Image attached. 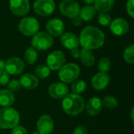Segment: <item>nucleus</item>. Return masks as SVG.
Returning <instances> with one entry per match:
<instances>
[{"mask_svg": "<svg viewBox=\"0 0 134 134\" xmlns=\"http://www.w3.org/2000/svg\"><path fill=\"white\" fill-rule=\"evenodd\" d=\"M79 41L83 48L92 51L103 45L105 35L103 32L97 27L87 26L81 32Z\"/></svg>", "mask_w": 134, "mask_h": 134, "instance_id": "f257e3e1", "label": "nucleus"}, {"mask_svg": "<svg viewBox=\"0 0 134 134\" xmlns=\"http://www.w3.org/2000/svg\"><path fill=\"white\" fill-rule=\"evenodd\" d=\"M85 103L80 95L70 93L67 95L62 102V107L65 114L70 116L79 115L85 110Z\"/></svg>", "mask_w": 134, "mask_h": 134, "instance_id": "f03ea898", "label": "nucleus"}, {"mask_svg": "<svg viewBox=\"0 0 134 134\" xmlns=\"http://www.w3.org/2000/svg\"><path fill=\"white\" fill-rule=\"evenodd\" d=\"M20 121L19 113L11 107L0 110V129H10L18 125Z\"/></svg>", "mask_w": 134, "mask_h": 134, "instance_id": "7ed1b4c3", "label": "nucleus"}, {"mask_svg": "<svg viewBox=\"0 0 134 134\" xmlns=\"http://www.w3.org/2000/svg\"><path fill=\"white\" fill-rule=\"evenodd\" d=\"M81 74V69L78 65L75 63L65 64L58 71V77L61 82L65 84L73 83Z\"/></svg>", "mask_w": 134, "mask_h": 134, "instance_id": "20e7f679", "label": "nucleus"}, {"mask_svg": "<svg viewBox=\"0 0 134 134\" xmlns=\"http://www.w3.org/2000/svg\"><path fill=\"white\" fill-rule=\"evenodd\" d=\"M32 47L36 51H46L54 44L53 37L45 32H38L33 36L31 41Z\"/></svg>", "mask_w": 134, "mask_h": 134, "instance_id": "39448f33", "label": "nucleus"}, {"mask_svg": "<svg viewBox=\"0 0 134 134\" xmlns=\"http://www.w3.org/2000/svg\"><path fill=\"white\" fill-rule=\"evenodd\" d=\"M19 31L25 36H32L36 35L40 29L39 21L33 18H25L18 25Z\"/></svg>", "mask_w": 134, "mask_h": 134, "instance_id": "423d86ee", "label": "nucleus"}, {"mask_svg": "<svg viewBox=\"0 0 134 134\" xmlns=\"http://www.w3.org/2000/svg\"><path fill=\"white\" fill-rule=\"evenodd\" d=\"M80 5L75 0H64L59 4V10L62 15L74 18L79 15Z\"/></svg>", "mask_w": 134, "mask_h": 134, "instance_id": "0eeeda50", "label": "nucleus"}, {"mask_svg": "<svg viewBox=\"0 0 134 134\" xmlns=\"http://www.w3.org/2000/svg\"><path fill=\"white\" fill-rule=\"evenodd\" d=\"M65 55L62 51H54L47 58V65L51 70H59L65 63Z\"/></svg>", "mask_w": 134, "mask_h": 134, "instance_id": "6e6552de", "label": "nucleus"}, {"mask_svg": "<svg viewBox=\"0 0 134 134\" xmlns=\"http://www.w3.org/2000/svg\"><path fill=\"white\" fill-rule=\"evenodd\" d=\"M33 9L37 14L42 17H48L54 13L55 3L54 0H36Z\"/></svg>", "mask_w": 134, "mask_h": 134, "instance_id": "1a4fd4ad", "label": "nucleus"}, {"mask_svg": "<svg viewBox=\"0 0 134 134\" xmlns=\"http://www.w3.org/2000/svg\"><path fill=\"white\" fill-rule=\"evenodd\" d=\"M25 69V62L18 57H12L6 62L5 70L10 75H19Z\"/></svg>", "mask_w": 134, "mask_h": 134, "instance_id": "9d476101", "label": "nucleus"}, {"mask_svg": "<svg viewBox=\"0 0 134 134\" xmlns=\"http://www.w3.org/2000/svg\"><path fill=\"white\" fill-rule=\"evenodd\" d=\"M48 94L54 99H64L69 94V88L62 82H54L48 88Z\"/></svg>", "mask_w": 134, "mask_h": 134, "instance_id": "9b49d317", "label": "nucleus"}, {"mask_svg": "<svg viewBox=\"0 0 134 134\" xmlns=\"http://www.w3.org/2000/svg\"><path fill=\"white\" fill-rule=\"evenodd\" d=\"M54 121L48 114H43L36 123L37 132L40 134H51L54 129Z\"/></svg>", "mask_w": 134, "mask_h": 134, "instance_id": "f8f14e48", "label": "nucleus"}, {"mask_svg": "<svg viewBox=\"0 0 134 134\" xmlns=\"http://www.w3.org/2000/svg\"><path fill=\"white\" fill-rule=\"evenodd\" d=\"M10 9L16 16L26 15L30 9L29 0H10Z\"/></svg>", "mask_w": 134, "mask_h": 134, "instance_id": "ddd939ff", "label": "nucleus"}, {"mask_svg": "<svg viewBox=\"0 0 134 134\" xmlns=\"http://www.w3.org/2000/svg\"><path fill=\"white\" fill-rule=\"evenodd\" d=\"M110 81V77L107 73L99 72L92 77L91 83L94 89L97 91H102L109 85Z\"/></svg>", "mask_w": 134, "mask_h": 134, "instance_id": "4468645a", "label": "nucleus"}, {"mask_svg": "<svg viewBox=\"0 0 134 134\" xmlns=\"http://www.w3.org/2000/svg\"><path fill=\"white\" fill-rule=\"evenodd\" d=\"M110 29L114 35L121 36L125 35L129 32V25L128 21L123 18H116L111 21Z\"/></svg>", "mask_w": 134, "mask_h": 134, "instance_id": "2eb2a0df", "label": "nucleus"}, {"mask_svg": "<svg viewBox=\"0 0 134 134\" xmlns=\"http://www.w3.org/2000/svg\"><path fill=\"white\" fill-rule=\"evenodd\" d=\"M47 33L53 36H58L63 34L65 25L63 21L58 18H52L48 21L46 25Z\"/></svg>", "mask_w": 134, "mask_h": 134, "instance_id": "dca6fc26", "label": "nucleus"}, {"mask_svg": "<svg viewBox=\"0 0 134 134\" xmlns=\"http://www.w3.org/2000/svg\"><path fill=\"white\" fill-rule=\"evenodd\" d=\"M60 42L64 47L70 51L75 48H78L80 45L79 38L77 36V35L70 32H65L61 36Z\"/></svg>", "mask_w": 134, "mask_h": 134, "instance_id": "f3484780", "label": "nucleus"}, {"mask_svg": "<svg viewBox=\"0 0 134 134\" xmlns=\"http://www.w3.org/2000/svg\"><path fill=\"white\" fill-rule=\"evenodd\" d=\"M103 108L102 100L98 97H92L88 100L85 106L86 112L90 116H96L101 111Z\"/></svg>", "mask_w": 134, "mask_h": 134, "instance_id": "a211bd4d", "label": "nucleus"}, {"mask_svg": "<svg viewBox=\"0 0 134 134\" xmlns=\"http://www.w3.org/2000/svg\"><path fill=\"white\" fill-rule=\"evenodd\" d=\"M19 81L21 87L28 90L35 89L39 85V79L32 74H23L20 77Z\"/></svg>", "mask_w": 134, "mask_h": 134, "instance_id": "6ab92c4d", "label": "nucleus"}, {"mask_svg": "<svg viewBox=\"0 0 134 134\" xmlns=\"http://www.w3.org/2000/svg\"><path fill=\"white\" fill-rule=\"evenodd\" d=\"M15 101V97L13 92L8 89L0 90V106L3 107H11Z\"/></svg>", "mask_w": 134, "mask_h": 134, "instance_id": "aec40b11", "label": "nucleus"}, {"mask_svg": "<svg viewBox=\"0 0 134 134\" xmlns=\"http://www.w3.org/2000/svg\"><path fill=\"white\" fill-rule=\"evenodd\" d=\"M94 3V7L96 11L99 13H108L113 9L115 0H96Z\"/></svg>", "mask_w": 134, "mask_h": 134, "instance_id": "412c9836", "label": "nucleus"}, {"mask_svg": "<svg viewBox=\"0 0 134 134\" xmlns=\"http://www.w3.org/2000/svg\"><path fill=\"white\" fill-rule=\"evenodd\" d=\"M80 59L82 64L85 66H92L96 62V57L94 53L91 50L82 48L81 51Z\"/></svg>", "mask_w": 134, "mask_h": 134, "instance_id": "4be33fe9", "label": "nucleus"}, {"mask_svg": "<svg viewBox=\"0 0 134 134\" xmlns=\"http://www.w3.org/2000/svg\"><path fill=\"white\" fill-rule=\"evenodd\" d=\"M96 12L97 11L94 7L88 5L80 10L79 17L85 21H90L94 19L96 15Z\"/></svg>", "mask_w": 134, "mask_h": 134, "instance_id": "5701e85b", "label": "nucleus"}, {"mask_svg": "<svg viewBox=\"0 0 134 134\" xmlns=\"http://www.w3.org/2000/svg\"><path fill=\"white\" fill-rule=\"evenodd\" d=\"M88 88V85L86 81L83 80H76L73 82L71 85V90L74 94L81 95L84 93Z\"/></svg>", "mask_w": 134, "mask_h": 134, "instance_id": "b1692460", "label": "nucleus"}, {"mask_svg": "<svg viewBox=\"0 0 134 134\" xmlns=\"http://www.w3.org/2000/svg\"><path fill=\"white\" fill-rule=\"evenodd\" d=\"M24 58L25 60V62L29 64V65H33L34 63L36 62L37 59H38V53L37 51L35 50L33 47H29L24 54Z\"/></svg>", "mask_w": 134, "mask_h": 134, "instance_id": "393cba45", "label": "nucleus"}, {"mask_svg": "<svg viewBox=\"0 0 134 134\" xmlns=\"http://www.w3.org/2000/svg\"><path fill=\"white\" fill-rule=\"evenodd\" d=\"M51 70L49 67L46 65H39L36 67L35 74L36 77L38 79H46L51 74Z\"/></svg>", "mask_w": 134, "mask_h": 134, "instance_id": "a878e982", "label": "nucleus"}, {"mask_svg": "<svg viewBox=\"0 0 134 134\" xmlns=\"http://www.w3.org/2000/svg\"><path fill=\"white\" fill-rule=\"evenodd\" d=\"M97 67L99 72L108 73L111 68V61L107 57H103L99 60Z\"/></svg>", "mask_w": 134, "mask_h": 134, "instance_id": "bb28decb", "label": "nucleus"}, {"mask_svg": "<svg viewBox=\"0 0 134 134\" xmlns=\"http://www.w3.org/2000/svg\"><path fill=\"white\" fill-rule=\"evenodd\" d=\"M123 58L128 64H134V44L129 45L125 49Z\"/></svg>", "mask_w": 134, "mask_h": 134, "instance_id": "cd10ccee", "label": "nucleus"}, {"mask_svg": "<svg viewBox=\"0 0 134 134\" xmlns=\"http://www.w3.org/2000/svg\"><path fill=\"white\" fill-rule=\"evenodd\" d=\"M102 104L107 109H114L118 107V99L112 96H106L102 99Z\"/></svg>", "mask_w": 134, "mask_h": 134, "instance_id": "c85d7f7f", "label": "nucleus"}, {"mask_svg": "<svg viewBox=\"0 0 134 134\" xmlns=\"http://www.w3.org/2000/svg\"><path fill=\"white\" fill-rule=\"evenodd\" d=\"M98 21L103 26H109L111 23V18L107 13H100L98 16Z\"/></svg>", "mask_w": 134, "mask_h": 134, "instance_id": "c756f323", "label": "nucleus"}, {"mask_svg": "<svg viewBox=\"0 0 134 134\" xmlns=\"http://www.w3.org/2000/svg\"><path fill=\"white\" fill-rule=\"evenodd\" d=\"M7 87H8V90L13 93L20 91V89L21 88V85L20 84V81L18 80H12V81H9Z\"/></svg>", "mask_w": 134, "mask_h": 134, "instance_id": "7c9ffc66", "label": "nucleus"}, {"mask_svg": "<svg viewBox=\"0 0 134 134\" xmlns=\"http://www.w3.org/2000/svg\"><path fill=\"white\" fill-rule=\"evenodd\" d=\"M10 81V74L6 71L0 72V86H4L8 85Z\"/></svg>", "mask_w": 134, "mask_h": 134, "instance_id": "2f4dec72", "label": "nucleus"}, {"mask_svg": "<svg viewBox=\"0 0 134 134\" xmlns=\"http://www.w3.org/2000/svg\"><path fill=\"white\" fill-rule=\"evenodd\" d=\"M126 10L128 14L134 18V0H129L126 4Z\"/></svg>", "mask_w": 134, "mask_h": 134, "instance_id": "473e14b6", "label": "nucleus"}, {"mask_svg": "<svg viewBox=\"0 0 134 134\" xmlns=\"http://www.w3.org/2000/svg\"><path fill=\"white\" fill-rule=\"evenodd\" d=\"M27 129L22 126V125H17L16 127H14V129H12V132L11 134H27Z\"/></svg>", "mask_w": 134, "mask_h": 134, "instance_id": "72a5a7b5", "label": "nucleus"}, {"mask_svg": "<svg viewBox=\"0 0 134 134\" xmlns=\"http://www.w3.org/2000/svg\"><path fill=\"white\" fill-rule=\"evenodd\" d=\"M73 134H88V129L85 125H80L74 129Z\"/></svg>", "mask_w": 134, "mask_h": 134, "instance_id": "f704fd0d", "label": "nucleus"}, {"mask_svg": "<svg viewBox=\"0 0 134 134\" xmlns=\"http://www.w3.org/2000/svg\"><path fill=\"white\" fill-rule=\"evenodd\" d=\"M71 56L77 59V58H80V55H81V51L78 49V48H75V49H73L71 50V53H70Z\"/></svg>", "mask_w": 134, "mask_h": 134, "instance_id": "c9c22d12", "label": "nucleus"}, {"mask_svg": "<svg viewBox=\"0 0 134 134\" xmlns=\"http://www.w3.org/2000/svg\"><path fill=\"white\" fill-rule=\"evenodd\" d=\"M72 23L74 26H80L82 24V19L78 15L72 19Z\"/></svg>", "mask_w": 134, "mask_h": 134, "instance_id": "e433bc0d", "label": "nucleus"}, {"mask_svg": "<svg viewBox=\"0 0 134 134\" xmlns=\"http://www.w3.org/2000/svg\"><path fill=\"white\" fill-rule=\"evenodd\" d=\"M6 69V62L3 60L0 59V72L4 71Z\"/></svg>", "mask_w": 134, "mask_h": 134, "instance_id": "4c0bfd02", "label": "nucleus"}, {"mask_svg": "<svg viewBox=\"0 0 134 134\" xmlns=\"http://www.w3.org/2000/svg\"><path fill=\"white\" fill-rule=\"evenodd\" d=\"M130 118L132 121V122L134 123V106L132 107L131 111H130Z\"/></svg>", "mask_w": 134, "mask_h": 134, "instance_id": "58836bf2", "label": "nucleus"}, {"mask_svg": "<svg viewBox=\"0 0 134 134\" xmlns=\"http://www.w3.org/2000/svg\"><path fill=\"white\" fill-rule=\"evenodd\" d=\"M82 1H83L84 3H87V4H91V3H95L96 0H82Z\"/></svg>", "mask_w": 134, "mask_h": 134, "instance_id": "ea45409f", "label": "nucleus"}, {"mask_svg": "<svg viewBox=\"0 0 134 134\" xmlns=\"http://www.w3.org/2000/svg\"><path fill=\"white\" fill-rule=\"evenodd\" d=\"M32 134H40V133H39V132H38L37 131H35V132H32Z\"/></svg>", "mask_w": 134, "mask_h": 134, "instance_id": "a19ab883", "label": "nucleus"}]
</instances>
